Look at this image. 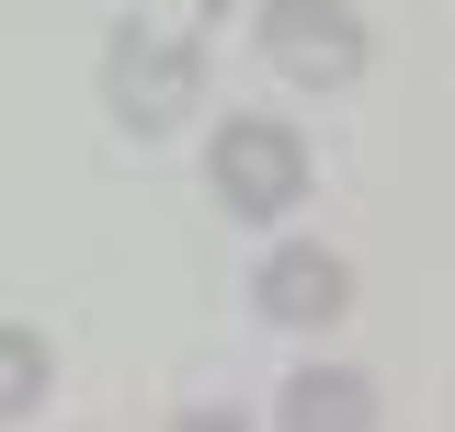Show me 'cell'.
<instances>
[{"mask_svg":"<svg viewBox=\"0 0 455 432\" xmlns=\"http://www.w3.org/2000/svg\"><path fill=\"white\" fill-rule=\"evenodd\" d=\"M205 182H217L228 216H284L307 194V148H296V125H274V114H228L217 148H205Z\"/></svg>","mask_w":455,"mask_h":432,"instance_id":"1","label":"cell"},{"mask_svg":"<svg viewBox=\"0 0 455 432\" xmlns=\"http://www.w3.org/2000/svg\"><path fill=\"white\" fill-rule=\"evenodd\" d=\"M262 57H274L284 80L341 92V80L364 68V12H353V0H262Z\"/></svg>","mask_w":455,"mask_h":432,"instance_id":"2","label":"cell"},{"mask_svg":"<svg viewBox=\"0 0 455 432\" xmlns=\"http://www.w3.org/2000/svg\"><path fill=\"white\" fill-rule=\"evenodd\" d=\"M194 80H205V57L182 46V35H114V57H103V92H114V114L137 137L182 125L194 114Z\"/></svg>","mask_w":455,"mask_h":432,"instance_id":"3","label":"cell"},{"mask_svg":"<svg viewBox=\"0 0 455 432\" xmlns=\"http://www.w3.org/2000/svg\"><path fill=\"white\" fill-rule=\"evenodd\" d=\"M341 308H353V262H341V251H274V262H262V319L331 330Z\"/></svg>","mask_w":455,"mask_h":432,"instance_id":"4","label":"cell"},{"mask_svg":"<svg viewBox=\"0 0 455 432\" xmlns=\"http://www.w3.org/2000/svg\"><path fill=\"white\" fill-rule=\"evenodd\" d=\"M284 421H296V432H319V421H331V432H364V421H376V376H353V364L319 376V364H307V376L284 387Z\"/></svg>","mask_w":455,"mask_h":432,"instance_id":"5","label":"cell"},{"mask_svg":"<svg viewBox=\"0 0 455 432\" xmlns=\"http://www.w3.org/2000/svg\"><path fill=\"white\" fill-rule=\"evenodd\" d=\"M46 410V341L35 330H0V421Z\"/></svg>","mask_w":455,"mask_h":432,"instance_id":"6","label":"cell"}]
</instances>
